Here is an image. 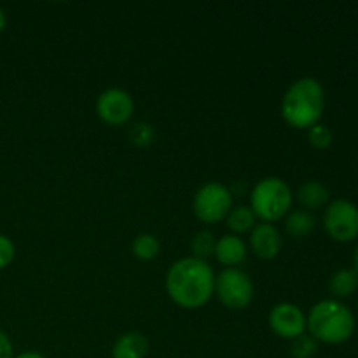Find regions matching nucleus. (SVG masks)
Wrapping results in <instances>:
<instances>
[{"mask_svg": "<svg viewBox=\"0 0 358 358\" xmlns=\"http://www.w3.org/2000/svg\"><path fill=\"white\" fill-rule=\"evenodd\" d=\"M227 220V227L233 231V234L240 236V234L248 233L255 227L257 224V217L255 213L252 212L250 206H245V205H238L231 208V212L227 213L226 217Z\"/></svg>", "mask_w": 358, "mask_h": 358, "instance_id": "15", "label": "nucleus"}, {"mask_svg": "<svg viewBox=\"0 0 358 358\" xmlns=\"http://www.w3.org/2000/svg\"><path fill=\"white\" fill-rule=\"evenodd\" d=\"M215 296L227 310H245L254 301V282L241 269L226 268L215 276Z\"/></svg>", "mask_w": 358, "mask_h": 358, "instance_id": "6", "label": "nucleus"}, {"mask_svg": "<svg viewBox=\"0 0 358 358\" xmlns=\"http://www.w3.org/2000/svg\"><path fill=\"white\" fill-rule=\"evenodd\" d=\"M213 255L226 268H236L247 257V243L236 234H224L217 240Z\"/></svg>", "mask_w": 358, "mask_h": 358, "instance_id": "11", "label": "nucleus"}, {"mask_svg": "<svg viewBox=\"0 0 358 358\" xmlns=\"http://www.w3.org/2000/svg\"><path fill=\"white\" fill-rule=\"evenodd\" d=\"M131 252L140 261H152V259H156L159 255L161 243L157 240V236H154V234L142 233L133 240Z\"/></svg>", "mask_w": 358, "mask_h": 358, "instance_id": "17", "label": "nucleus"}, {"mask_svg": "<svg viewBox=\"0 0 358 358\" xmlns=\"http://www.w3.org/2000/svg\"><path fill=\"white\" fill-rule=\"evenodd\" d=\"M166 292L180 308H201L215 294V273L203 259L192 255L178 259L168 269Z\"/></svg>", "mask_w": 358, "mask_h": 358, "instance_id": "1", "label": "nucleus"}, {"mask_svg": "<svg viewBox=\"0 0 358 358\" xmlns=\"http://www.w3.org/2000/svg\"><path fill=\"white\" fill-rule=\"evenodd\" d=\"M329 189L318 180H308L297 189V201L306 212L310 210H318L329 203Z\"/></svg>", "mask_w": 358, "mask_h": 358, "instance_id": "13", "label": "nucleus"}, {"mask_svg": "<svg viewBox=\"0 0 358 358\" xmlns=\"http://www.w3.org/2000/svg\"><path fill=\"white\" fill-rule=\"evenodd\" d=\"M14 358H45V357L42 355V353H38V352H23V353H20V355L14 357Z\"/></svg>", "mask_w": 358, "mask_h": 358, "instance_id": "24", "label": "nucleus"}, {"mask_svg": "<svg viewBox=\"0 0 358 358\" xmlns=\"http://www.w3.org/2000/svg\"><path fill=\"white\" fill-rule=\"evenodd\" d=\"M353 264H355V269H353V271H355L357 275H358V247H357V250H355V255H353Z\"/></svg>", "mask_w": 358, "mask_h": 358, "instance_id": "26", "label": "nucleus"}, {"mask_svg": "<svg viewBox=\"0 0 358 358\" xmlns=\"http://www.w3.org/2000/svg\"><path fill=\"white\" fill-rule=\"evenodd\" d=\"M324 227L332 240L353 241L358 238V206L348 199H334L325 208Z\"/></svg>", "mask_w": 358, "mask_h": 358, "instance_id": "7", "label": "nucleus"}, {"mask_svg": "<svg viewBox=\"0 0 358 358\" xmlns=\"http://www.w3.org/2000/svg\"><path fill=\"white\" fill-rule=\"evenodd\" d=\"M129 138H131V142L136 143V145L147 147L154 142V138H156V131H154V128L149 122H136L131 128V131H129Z\"/></svg>", "mask_w": 358, "mask_h": 358, "instance_id": "21", "label": "nucleus"}, {"mask_svg": "<svg viewBox=\"0 0 358 358\" xmlns=\"http://www.w3.org/2000/svg\"><path fill=\"white\" fill-rule=\"evenodd\" d=\"M250 248L257 257L275 259L282 250V234L275 224H255L250 231Z\"/></svg>", "mask_w": 358, "mask_h": 358, "instance_id": "10", "label": "nucleus"}, {"mask_svg": "<svg viewBox=\"0 0 358 358\" xmlns=\"http://www.w3.org/2000/svg\"><path fill=\"white\" fill-rule=\"evenodd\" d=\"M7 24V17H6V13H3V9L0 7V34L3 31V28H6Z\"/></svg>", "mask_w": 358, "mask_h": 358, "instance_id": "25", "label": "nucleus"}, {"mask_svg": "<svg viewBox=\"0 0 358 358\" xmlns=\"http://www.w3.org/2000/svg\"><path fill=\"white\" fill-rule=\"evenodd\" d=\"M135 112L133 96L122 87H108L98 96L96 114L110 126H121L131 119Z\"/></svg>", "mask_w": 358, "mask_h": 358, "instance_id": "8", "label": "nucleus"}, {"mask_svg": "<svg viewBox=\"0 0 358 358\" xmlns=\"http://www.w3.org/2000/svg\"><path fill=\"white\" fill-rule=\"evenodd\" d=\"M269 327L278 338L296 339L306 331V315L292 303H280L269 311Z\"/></svg>", "mask_w": 358, "mask_h": 358, "instance_id": "9", "label": "nucleus"}, {"mask_svg": "<svg viewBox=\"0 0 358 358\" xmlns=\"http://www.w3.org/2000/svg\"><path fill=\"white\" fill-rule=\"evenodd\" d=\"M315 226H317V220L311 215V212H306V210H294L285 217L287 234L297 238V240L310 236L315 231Z\"/></svg>", "mask_w": 358, "mask_h": 358, "instance_id": "14", "label": "nucleus"}, {"mask_svg": "<svg viewBox=\"0 0 358 358\" xmlns=\"http://www.w3.org/2000/svg\"><path fill=\"white\" fill-rule=\"evenodd\" d=\"M149 353V341L142 332H126L119 336L112 346V358H145Z\"/></svg>", "mask_w": 358, "mask_h": 358, "instance_id": "12", "label": "nucleus"}, {"mask_svg": "<svg viewBox=\"0 0 358 358\" xmlns=\"http://www.w3.org/2000/svg\"><path fill=\"white\" fill-rule=\"evenodd\" d=\"M308 140L315 149H327L332 143V131L325 124H315L308 129Z\"/></svg>", "mask_w": 358, "mask_h": 358, "instance_id": "20", "label": "nucleus"}, {"mask_svg": "<svg viewBox=\"0 0 358 358\" xmlns=\"http://www.w3.org/2000/svg\"><path fill=\"white\" fill-rule=\"evenodd\" d=\"M0 358H14L13 341L3 331H0Z\"/></svg>", "mask_w": 358, "mask_h": 358, "instance_id": "23", "label": "nucleus"}, {"mask_svg": "<svg viewBox=\"0 0 358 358\" xmlns=\"http://www.w3.org/2000/svg\"><path fill=\"white\" fill-rule=\"evenodd\" d=\"M318 352V341L310 334H301L299 338L292 339L290 345V355L294 358H313Z\"/></svg>", "mask_w": 358, "mask_h": 358, "instance_id": "19", "label": "nucleus"}, {"mask_svg": "<svg viewBox=\"0 0 358 358\" xmlns=\"http://www.w3.org/2000/svg\"><path fill=\"white\" fill-rule=\"evenodd\" d=\"M233 208V192L220 182H208L196 191L192 212L201 222L217 224L227 217Z\"/></svg>", "mask_w": 358, "mask_h": 358, "instance_id": "5", "label": "nucleus"}, {"mask_svg": "<svg viewBox=\"0 0 358 358\" xmlns=\"http://www.w3.org/2000/svg\"><path fill=\"white\" fill-rule=\"evenodd\" d=\"M292 201V189L280 177L261 178L250 192V208L262 222L273 224L287 217Z\"/></svg>", "mask_w": 358, "mask_h": 358, "instance_id": "4", "label": "nucleus"}, {"mask_svg": "<svg viewBox=\"0 0 358 358\" xmlns=\"http://www.w3.org/2000/svg\"><path fill=\"white\" fill-rule=\"evenodd\" d=\"M215 245H217V240L215 236H213L212 231H206V229L198 231L191 240L192 257H198V259H203V261H206V259H208L210 255H213V252H215Z\"/></svg>", "mask_w": 358, "mask_h": 358, "instance_id": "18", "label": "nucleus"}, {"mask_svg": "<svg viewBox=\"0 0 358 358\" xmlns=\"http://www.w3.org/2000/svg\"><path fill=\"white\" fill-rule=\"evenodd\" d=\"M325 108L324 86L313 77H301L287 87L282 98V115L297 129H310L318 124Z\"/></svg>", "mask_w": 358, "mask_h": 358, "instance_id": "2", "label": "nucleus"}, {"mask_svg": "<svg viewBox=\"0 0 358 358\" xmlns=\"http://www.w3.org/2000/svg\"><path fill=\"white\" fill-rule=\"evenodd\" d=\"M329 289L336 297H350L358 289V275L353 269H339L329 280Z\"/></svg>", "mask_w": 358, "mask_h": 358, "instance_id": "16", "label": "nucleus"}, {"mask_svg": "<svg viewBox=\"0 0 358 358\" xmlns=\"http://www.w3.org/2000/svg\"><path fill=\"white\" fill-rule=\"evenodd\" d=\"M306 329L317 341L327 345L346 343L355 332V317L345 304L324 299L315 304L306 317Z\"/></svg>", "mask_w": 358, "mask_h": 358, "instance_id": "3", "label": "nucleus"}, {"mask_svg": "<svg viewBox=\"0 0 358 358\" xmlns=\"http://www.w3.org/2000/svg\"><path fill=\"white\" fill-rule=\"evenodd\" d=\"M14 255H16V248H14L10 238H7L6 234H0V271L14 261Z\"/></svg>", "mask_w": 358, "mask_h": 358, "instance_id": "22", "label": "nucleus"}]
</instances>
